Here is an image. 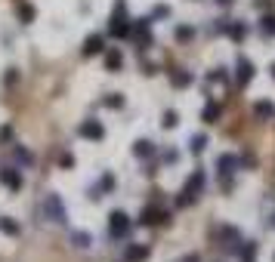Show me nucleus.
<instances>
[{
    "instance_id": "obj_1",
    "label": "nucleus",
    "mask_w": 275,
    "mask_h": 262,
    "mask_svg": "<svg viewBox=\"0 0 275 262\" xmlns=\"http://www.w3.org/2000/svg\"><path fill=\"white\" fill-rule=\"evenodd\" d=\"M130 31H133V22L127 19V6H124V0H121L112 13V22H108V34L112 37H130Z\"/></svg>"
},
{
    "instance_id": "obj_28",
    "label": "nucleus",
    "mask_w": 275,
    "mask_h": 262,
    "mask_svg": "<svg viewBox=\"0 0 275 262\" xmlns=\"http://www.w3.org/2000/svg\"><path fill=\"white\" fill-rule=\"evenodd\" d=\"M71 244L84 250V247H90V234L87 231H71Z\"/></svg>"
},
{
    "instance_id": "obj_17",
    "label": "nucleus",
    "mask_w": 275,
    "mask_h": 262,
    "mask_svg": "<svg viewBox=\"0 0 275 262\" xmlns=\"http://www.w3.org/2000/svg\"><path fill=\"white\" fill-rule=\"evenodd\" d=\"M170 87H177V90L192 87V71H170Z\"/></svg>"
},
{
    "instance_id": "obj_20",
    "label": "nucleus",
    "mask_w": 275,
    "mask_h": 262,
    "mask_svg": "<svg viewBox=\"0 0 275 262\" xmlns=\"http://www.w3.org/2000/svg\"><path fill=\"white\" fill-rule=\"evenodd\" d=\"M16 15H19V22H22V25H31V22L37 19V10H34L31 3H19V10H16Z\"/></svg>"
},
{
    "instance_id": "obj_33",
    "label": "nucleus",
    "mask_w": 275,
    "mask_h": 262,
    "mask_svg": "<svg viewBox=\"0 0 275 262\" xmlns=\"http://www.w3.org/2000/svg\"><path fill=\"white\" fill-rule=\"evenodd\" d=\"M10 136H13L10 126H0V142H10Z\"/></svg>"
},
{
    "instance_id": "obj_22",
    "label": "nucleus",
    "mask_w": 275,
    "mask_h": 262,
    "mask_svg": "<svg viewBox=\"0 0 275 262\" xmlns=\"http://www.w3.org/2000/svg\"><path fill=\"white\" fill-rule=\"evenodd\" d=\"M229 37L235 40V44H241V40L247 37V25H244V22H232V25H229Z\"/></svg>"
},
{
    "instance_id": "obj_34",
    "label": "nucleus",
    "mask_w": 275,
    "mask_h": 262,
    "mask_svg": "<svg viewBox=\"0 0 275 262\" xmlns=\"http://www.w3.org/2000/svg\"><path fill=\"white\" fill-rule=\"evenodd\" d=\"M16 77H19V71L10 68V74H6V83H16Z\"/></svg>"
},
{
    "instance_id": "obj_37",
    "label": "nucleus",
    "mask_w": 275,
    "mask_h": 262,
    "mask_svg": "<svg viewBox=\"0 0 275 262\" xmlns=\"http://www.w3.org/2000/svg\"><path fill=\"white\" fill-rule=\"evenodd\" d=\"M216 3H220V6H229V3H232V0H216Z\"/></svg>"
},
{
    "instance_id": "obj_36",
    "label": "nucleus",
    "mask_w": 275,
    "mask_h": 262,
    "mask_svg": "<svg viewBox=\"0 0 275 262\" xmlns=\"http://www.w3.org/2000/svg\"><path fill=\"white\" fill-rule=\"evenodd\" d=\"M182 262H201V259H198V256H195V253H192V256H186V259H182Z\"/></svg>"
},
{
    "instance_id": "obj_8",
    "label": "nucleus",
    "mask_w": 275,
    "mask_h": 262,
    "mask_svg": "<svg viewBox=\"0 0 275 262\" xmlns=\"http://www.w3.org/2000/svg\"><path fill=\"white\" fill-rule=\"evenodd\" d=\"M78 136L81 139H90V142H99V139L105 136V126L99 123V121H84V123L78 126Z\"/></svg>"
},
{
    "instance_id": "obj_29",
    "label": "nucleus",
    "mask_w": 275,
    "mask_h": 262,
    "mask_svg": "<svg viewBox=\"0 0 275 262\" xmlns=\"http://www.w3.org/2000/svg\"><path fill=\"white\" fill-rule=\"evenodd\" d=\"M170 15V6L167 3H158L155 10H152V22H158V19H167Z\"/></svg>"
},
{
    "instance_id": "obj_3",
    "label": "nucleus",
    "mask_w": 275,
    "mask_h": 262,
    "mask_svg": "<svg viewBox=\"0 0 275 262\" xmlns=\"http://www.w3.org/2000/svg\"><path fill=\"white\" fill-rule=\"evenodd\" d=\"M130 228H133V222H130V216L124 213V210H112V213H108V234H112L114 241L127 238Z\"/></svg>"
},
{
    "instance_id": "obj_18",
    "label": "nucleus",
    "mask_w": 275,
    "mask_h": 262,
    "mask_svg": "<svg viewBox=\"0 0 275 262\" xmlns=\"http://www.w3.org/2000/svg\"><path fill=\"white\" fill-rule=\"evenodd\" d=\"M220 114H223V108L210 99V102L204 105V111H201V121H204V123H216V121H220Z\"/></svg>"
},
{
    "instance_id": "obj_11",
    "label": "nucleus",
    "mask_w": 275,
    "mask_h": 262,
    "mask_svg": "<svg viewBox=\"0 0 275 262\" xmlns=\"http://www.w3.org/2000/svg\"><path fill=\"white\" fill-rule=\"evenodd\" d=\"M112 188H114V176H112V173H105L102 179H99V185H93V188H90V198H93V200H99L102 194H108Z\"/></svg>"
},
{
    "instance_id": "obj_10",
    "label": "nucleus",
    "mask_w": 275,
    "mask_h": 262,
    "mask_svg": "<svg viewBox=\"0 0 275 262\" xmlns=\"http://www.w3.org/2000/svg\"><path fill=\"white\" fill-rule=\"evenodd\" d=\"M0 182H3L10 191H22V173L16 170V167H6V170H0Z\"/></svg>"
},
{
    "instance_id": "obj_12",
    "label": "nucleus",
    "mask_w": 275,
    "mask_h": 262,
    "mask_svg": "<svg viewBox=\"0 0 275 262\" xmlns=\"http://www.w3.org/2000/svg\"><path fill=\"white\" fill-rule=\"evenodd\" d=\"M143 259H148V247L146 244H130L127 253H124V262H143Z\"/></svg>"
},
{
    "instance_id": "obj_9",
    "label": "nucleus",
    "mask_w": 275,
    "mask_h": 262,
    "mask_svg": "<svg viewBox=\"0 0 275 262\" xmlns=\"http://www.w3.org/2000/svg\"><path fill=\"white\" fill-rule=\"evenodd\" d=\"M235 80H238V87H247V83L254 80V62H251V59L238 56V65H235Z\"/></svg>"
},
{
    "instance_id": "obj_16",
    "label": "nucleus",
    "mask_w": 275,
    "mask_h": 262,
    "mask_svg": "<svg viewBox=\"0 0 275 262\" xmlns=\"http://www.w3.org/2000/svg\"><path fill=\"white\" fill-rule=\"evenodd\" d=\"M0 231H3V234H10V238H19V234H22V228H19V222H16L13 216H0Z\"/></svg>"
},
{
    "instance_id": "obj_15",
    "label": "nucleus",
    "mask_w": 275,
    "mask_h": 262,
    "mask_svg": "<svg viewBox=\"0 0 275 262\" xmlns=\"http://www.w3.org/2000/svg\"><path fill=\"white\" fill-rule=\"evenodd\" d=\"M133 154L136 157H155V142L152 139H136L133 142Z\"/></svg>"
},
{
    "instance_id": "obj_6",
    "label": "nucleus",
    "mask_w": 275,
    "mask_h": 262,
    "mask_svg": "<svg viewBox=\"0 0 275 262\" xmlns=\"http://www.w3.org/2000/svg\"><path fill=\"white\" fill-rule=\"evenodd\" d=\"M238 157L235 154H220L216 157V170H220V176H223V188L226 191H232V173L238 170Z\"/></svg>"
},
{
    "instance_id": "obj_14",
    "label": "nucleus",
    "mask_w": 275,
    "mask_h": 262,
    "mask_svg": "<svg viewBox=\"0 0 275 262\" xmlns=\"http://www.w3.org/2000/svg\"><path fill=\"white\" fill-rule=\"evenodd\" d=\"M124 68V56H121V49H108L105 53V71H121Z\"/></svg>"
},
{
    "instance_id": "obj_35",
    "label": "nucleus",
    "mask_w": 275,
    "mask_h": 262,
    "mask_svg": "<svg viewBox=\"0 0 275 262\" xmlns=\"http://www.w3.org/2000/svg\"><path fill=\"white\" fill-rule=\"evenodd\" d=\"M257 6H260V10H266V6H272V0H257Z\"/></svg>"
},
{
    "instance_id": "obj_39",
    "label": "nucleus",
    "mask_w": 275,
    "mask_h": 262,
    "mask_svg": "<svg viewBox=\"0 0 275 262\" xmlns=\"http://www.w3.org/2000/svg\"><path fill=\"white\" fill-rule=\"evenodd\" d=\"M244 262H254V259H244Z\"/></svg>"
},
{
    "instance_id": "obj_31",
    "label": "nucleus",
    "mask_w": 275,
    "mask_h": 262,
    "mask_svg": "<svg viewBox=\"0 0 275 262\" xmlns=\"http://www.w3.org/2000/svg\"><path fill=\"white\" fill-rule=\"evenodd\" d=\"M177 160H179V151H177V148L164 151V164H177Z\"/></svg>"
},
{
    "instance_id": "obj_19",
    "label": "nucleus",
    "mask_w": 275,
    "mask_h": 262,
    "mask_svg": "<svg viewBox=\"0 0 275 262\" xmlns=\"http://www.w3.org/2000/svg\"><path fill=\"white\" fill-rule=\"evenodd\" d=\"M254 114L260 117V121H269V117H275V102H269V99L257 102V105H254Z\"/></svg>"
},
{
    "instance_id": "obj_4",
    "label": "nucleus",
    "mask_w": 275,
    "mask_h": 262,
    "mask_svg": "<svg viewBox=\"0 0 275 262\" xmlns=\"http://www.w3.org/2000/svg\"><path fill=\"white\" fill-rule=\"evenodd\" d=\"M44 216L49 219V222H68V213H65V204L59 194H47L44 198Z\"/></svg>"
},
{
    "instance_id": "obj_13",
    "label": "nucleus",
    "mask_w": 275,
    "mask_h": 262,
    "mask_svg": "<svg viewBox=\"0 0 275 262\" xmlns=\"http://www.w3.org/2000/svg\"><path fill=\"white\" fill-rule=\"evenodd\" d=\"M105 49V37L102 34H90L84 40V56H96V53H102Z\"/></svg>"
},
{
    "instance_id": "obj_7",
    "label": "nucleus",
    "mask_w": 275,
    "mask_h": 262,
    "mask_svg": "<svg viewBox=\"0 0 275 262\" xmlns=\"http://www.w3.org/2000/svg\"><path fill=\"white\" fill-rule=\"evenodd\" d=\"M167 219H170V213H167L164 207L148 204V207H143V213H139L136 222H139V225H161V222H167Z\"/></svg>"
},
{
    "instance_id": "obj_38",
    "label": "nucleus",
    "mask_w": 275,
    "mask_h": 262,
    "mask_svg": "<svg viewBox=\"0 0 275 262\" xmlns=\"http://www.w3.org/2000/svg\"><path fill=\"white\" fill-rule=\"evenodd\" d=\"M269 71H272V80H275V62H272V68H269Z\"/></svg>"
},
{
    "instance_id": "obj_24",
    "label": "nucleus",
    "mask_w": 275,
    "mask_h": 262,
    "mask_svg": "<svg viewBox=\"0 0 275 262\" xmlns=\"http://www.w3.org/2000/svg\"><path fill=\"white\" fill-rule=\"evenodd\" d=\"M13 157L19 160V164H31V160H34V154H31L28 148H22V145H16V148H13Z\"/></svg>"
},
{
    "instance_id": "obj_30",
    "label": "nucleus",
    "mask_w": 275,
    "mask_h": 262,
    "mask_svg": "<svg viewBox=\"0 0 275 262\" xmlns=\"http://www.w3.org/2000/svg\"><path fill=\"white\" fill-rule=\"evenodd\" d=\"M195 37V28H192V25H179L177 28V40H192Z\"/></svg>"
},
{
    "instance_id": "obj_25",
    "label": "nucleus",
    "mask_w": 275,
    "mask_h": 262,
    "mask_svg": "<svg viewBox=\"0 0 275 262\" xmlns=\"http://www.w3.org/2000/svg\"><path fill=\"white\" fill-rule=\"evenodd\" d=\"M102 105L105 108H124V96L121 92H108V96L102 99Z\"/></svg>"
},
{
    "instance_id": "obj_32",
    "label": "nucleus",
    "mask_w": 275,
    "mask_h": 262,
    "mask_svg": "<svg viewBox=\"0 0 275 262\" xmlns=\"http://www.w3.org/2000/svg\"><path fill=\"white\" fill-rule=\"evenodd\" d=\"M59 164H62V170H71V167H74V157H71V154H62Z\"/></svg>"
},
{
    "instance_id": "obj_27",
    "label": "nucleus",
    "mask_w": 275,
    "mask_h": 262,
    "mask_svg": "<svg viewBox=\"0 0 275 262\" xmlns=\"http://www.w3.org/2000/svg\"><path fill=\"white\" fill-rule=\"evenodd\" d=\"M207 80L210 83H229V71L226 68H213L210 74H207Z\"/></svg>"
},
{
    "instance_id": "obj_23",
    "label": "nucleus",
    "mask_w": 275,
    "mask_h": 262,
    "mask_svg": "<svg viewBox=\"0 0 275 262\" xmlns=\"http://www.w3.org/2000/svg\"><path fill=\"white\" fill-rule=\"evenodd\" d=\"M260 31L266 37H275V13H266L263 19H260Z\"/></svg>"
},
{
    "instance_id": "obj_5",
    "label": "nucleus",
    "mask_w": 275,
    "mask_h": 262,
    "mask_svg": "<svg viewBox=\"0 0 275 262\" xmlns=\"http://www.w3.org/2000/svg\"><path fill=\"white\" fill-rule=\"evenodd\" d=\"M130 37L139 44V49L152 46V44H155V40H152V15H143V19H136V22H133Z\"/></svg>"
},
{
    "instance_id": "obj_40",
    "label": "nucleus",
    "mask_w": 275,
    "mask_h": 262,
    "mask_svg": "<svg viewBox=\"0 0 275 262\" xmlns=\"http://www.w3.org/2000/svg\"><path fill=\"white\" fill-rule=\"evenodd\" d=\"M272 225H275V216H272Z\"/></svg>"
},
{
    "instance_id": "obj_2",
    "label": "nucleus",
    "mask_w": 275,
    "mask_h": 262,
    "mask_svg": "<svg viewBox=\"0 0 275 262\" xmlns=\"http://www.w3.org/2000/svg\"><path fill=\"white\" fill-rule=\"evenodd\" d=\"M201 188H204V170H195L189 176V182L182 185V191H179V198H177V207H189L192 200L201 194Z\"/></svg>"
},
{
    "instance_id": "obj_21",
    "label": "nucleus",
    "mask_w": 275,
    "mask_h": 262,
    "mask_svg": "<svg viewBox=\"0 0 275 262\" xmlns=\"http://www.w3.org/2000/svg\"><path fill=\"white\" fill-rule=\"evenodd\" d=\"M204 148H207V133H195V136L189 139V151L192 154H201Z\"/></svg>"
},
{
    "instance_id": "obj_26",
    "label": "nucleus",
    "mask_w": 275,
    "mask_h": 262,
    "mask_svg": "<svg viewBox=\"0 0 275 262\" xmlns=\"http://www.w3.org/2000/svg\"><path fill=\"white\" fill-rule=\"evenodd\" d=\"M161 126H164V130H173V126H179V114H177V111H164Z\"/></svg>"
}]
</instances>
